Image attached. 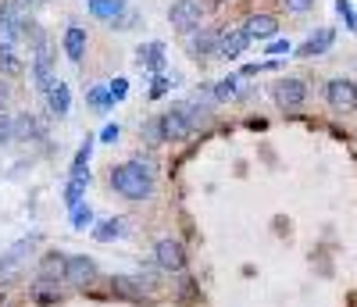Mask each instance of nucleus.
I'll list each match as a JSON object with an SVG mask.
<instances>
[{"mask_svg":"<svg viewBox=\"0 0 357 307\" xmlns=\"http://www.w3.org/2000/svg\"><path fill=\"white\" fill-rule=\"evenodd\" d=\"M111 186H114V193H122L126 200H146V197H154L158 179H154V168L151 165L126 161V165H114L111 168Z\"/></svg>","mask_w":357,"mask_h":307,"instance_id":"nucleus-1","label":"nucleus"},{"mask_svg":"<svg viewBox=\"0 0 357 307\" xmlns=\"http://www.w3.org/2000/svg\"><path fill=\"white\" fill-rule=\"evenodd\" d=\"M36 243H40V236H25V239H18V243H11V247L0 254V283H8L11 275L25 264V257L36 250Z\"/></svg>","mask_w":357,"mask_h":307,"instance_id":"nucleus-2","label":"nucleus"},{"mask_svg":"<svg viewBox=\"0 0 357 307\" xmlns=\"http://www.w3.org/2000/svg\"><path fill=\"white\" fill-rule=\"evenodd\" d=\"M97 275H100L97 261H93V257H86V254H72V257L65 261V283H68V286L86 290V286H93V283H97Z\"/></svg>","mask_w":357,"mask_h":307,"instance_id":"nucleus-3","label":"nucleus"},{"mask_svg":"<svg viewBox=\"0 0 357 307\" xmlns=\"http://www.w3.org/2000/svg\"><path fill=\"white\" fill-rule=\"evenodd\" d=\"M200 18H204V11H200L197 0H175V4L168 8V22L178 29V33H197Z\"/></svg>","mask_w":357,"mask_h":307,"instance_id":"nucleus-4","label":"nucleus"},{"mask_svg":"<svg viewBox=\"0 0 357 307\" xmlns=\"http://www.w3.org/2000/svg\"><path fill=\"white\" fill-rule=\"evenodd\" d=\"M154 261H158L161 271H183L186 268V247L178 239L165 236V239H158V247H154Z\"/></svg>","mask_w":357,"mask_h":307,"instance_id":"nucleus-5","label":"nucleus"},{"mask_svg":"<svg viewBox=\"0 0 357 307\" xmlns=\"http://www.w3.org/2000/svg\"><path fill=\"white\" fill-rule=\"evenodd\" d=\"M325 100L333 104V111H354L357 107V82L350 79H329V86H325Z\"/></svg>","mask_w":357,"mask_h":307,"instance_id":"nucleus-6","label":"nucleus"},{"mask_svg":"<svg viewBox=\"0 0 357 307\" xmlns=\"http://www.w3.org/2000/svg\"><path fill=\"white\" fill-rule=\"evenodd\" d=\"M33 79H36L40 93H50V89L61 82V79L54 75V50H50V43L43 50H36V57H33Z\"/></svg>","mask_w":357,"mask_h":307,"instance_id":"nucleus-7","label":"nucleus"},{"mask_svg":"<svg viewBox=\"0 0 357 307\" xmlns=\"http://www.w3.org/2000/svg\"><path fill=\"white\" fill-rule=\"evenodd\" d=\"M304 100H307V86H304L301 79H282V82L275 86V104H279L282 111L304 107Z\"/></svg>","mask_w":357,"mask_h":307,"instance_id":"nucleus-8","label":"nucleus"},{"mask_svg":"<svg viewBox=\"0 0 357 307\" xmlns=\"http://www.w3.org/2000/svg\"><path fill=\"white\" fill-rule=\"evenodd\" d=\"M146 290H151V286H146L143 283V275H139V279H132V275H114V279H111V293L118 297V300H146Z\"/></svg>","mask_w":357,"mask_h":307,"instance_id":"nucleus-9","label":"nucleus"},{"mask_svg":"<svg viewBox=\"0 0 357 307\" xmlns=\"http://www.w3.org/2000/svg\"><path fill=\"white\" fill-rule=\"evenodd\" d=\"M247 47H250V36L243 33V29H232V33H222L218 36V57H225V61L243 57Z\"/></svg>","mask_w":357,"mask_h":307,"instance_id":"nucleus-10","label":"nucleus"},{"mask_svg":"<svg viewBox=\"0 0 357 307\" xmlns=\"http://www.w3.org/2000/svg\"><path fill=\"white\" fill-rule=\"evenodd\" d=\"M218 36H222V33L200 25L197 33L190 36V54H193V57H218Z\"/></svg>","mask_w":357,"mask_h":307,"instance_id":"nucleus-11","label":"nucleus"},{"mask_svg":"<svg viewBox=\"0 0 357 307\" xmlns=\"http://www.w3.org/2000/svg\"><path fill=\"white\" fill-rule=\"evenodd\" d=\"M161 129H165V140H186V136H193L190 121H186L183 111H178V104H175L172 111L161 114Z\"/></svg>","mask_w":357,"mask_h":307,"instance_id":"nucleus-12","label":"nucleus"},{"mask_svg":"<svg viewBox=\"0 0 357 307\" xmlns=\"http://www.w3.org/2000/svg\"><path fill=\"white\" fill-rule=\"evenodd\" d=\"M86 8H89V15L93 18H100V22H118L126 11H129V4L126 0H86Z\"/></svg>","mask_w":357,"mask_h":307,"instance_id":"nucleus-13","label":"nucleus"},{"mask_svg":"<svg viewBox=\"0 0 357 307\" xmlns=\"http://www.w3.org/2000/svg\"><path fill=\"white\" fill-rule=\"evenodd\" d=\"M47 136V126L36 118V114H18L15 118V140H22V143H29V140H43Z\"/></svg>","mask_w":357,"mask_h":307,"instance_id":"nucleus-14","label":"nucleus"},{"mask_svg":"<svg viewBox=\"0 0 357 307\" xmlns=\"http://www.w3.org/2000/svg\"><path fill=\"white\" fill-rule=\"evenodd\" d=\"M136 65H139V68H151V72H161V68H165V43H158V40L143 43V47L136 50Z\"/></svg>","mask_w":357,"mask_h":307,"instance_id":"nucleus-15","label":"nucleus"},{"mask_svg":"<svg viewBox=\"0 0 357 307\" xmlns=\"http://www.w3.org/2000/svg\"><path fill=\"white\" fill-rule=\"evenodd\" d=\"M243 33H247L250 40H272V36L279 33V22H275L272 15H250Z\"/></svg>","mask_w":357,"mask_h":307,"instance_id":"nucleus-16","label":"nucleus"},{"mask_svg":"<svg viewBox=\"0 0 357 307\" xmlns=\"http://www.w3.org/2000/svg\"><path fill=\"white\" fill-rule=\"evenodd\" d=\"M333 43H336V33L333 29H318V33L301 47V57H318V54H329L333 50Z\"/></svg>","mask_w":357,"mask_h":307,"instance_id":"nucleus-17","label":"nucleus"},{"mask_svg":"<svg viewBox=\"0 0 357 307\" xmlns=\"http://www.w3.org/2000/svg\"><path fill=\"white\" fill-rule=\"evenodd\" d=\"M65 261H68L65 254H43L36 279H43V283H57V279H61L65 283Z\"/></svg>","mask_w":357,"mask_h":307,"instance_id":"nucleus-18","label":"nucleus"},{"mask_svg":"<svg viewBox=\"0 0 357 307\" xmlns=\"http://www.w3.org/2000/svg\"><path fill=\"white\" fill-rule=\"evenodd\" d=\"M65 54L75 61V65H79V61H82V54H86V29L82 25H68L65 29Z\"/></svg>","mask_w":357,"mask_h":307,"instance_id":"nucleus-19","label":"nucleus"},{"mask_svg":"<svg viewBox=\"0 0 357 307\" xmlns=\"http://www.w3.org/2000/svg\"><path fill=\"white\" fill-rule=\"evenodd\" d=\"M47 111L57 114V118H65V114L72 111V93H68V86H65V82H57L50 93H47Z\"/></svg>","mask_w":357,"mask_h":307,"instance_id":"nucleus-20","label":"nucleus"},{"mask_svg":"<svg viewBox=\"0 0 357 307\" xmlns=\"http://www.w3.org/2000/svg\"><path fill=\"white\" fill-rule=\"evenodd\" d=\"M211 93L215 100H236V97H243V79L240 75H225L211 86Z\"/></svg>","mask_w":357,"mask_h":307,"instance_id":"nucleus-21","label":"nucleus"},{"mask_svg":"<svg viewBox=\"0 0 357 307\" xmlns=\"http://www.w3.org/2000/svg\"><path fill=\"white\" fill-rule=\"evenodd\" d=\"M89 154H93V136H86V143L79 147L75 161H72V179H89Z\"/></svg>","mask_w":357,"mask_h":307,"instance_id":"nucleus-22","label":"nucleus"},{"mask_svg":"<svg viewBox=\"0 0 357 307\" xmlns=\"http://www.w3.org/2000/svg\"><path fill=\"white\" fill-rule=\"evenodd\" d=\"M118 236H126V218H107V222H100V225L93 229V239H97V243H111V239H118Z\"/></svg>","mask_w":357,"mask_h":307,"instance_id":"nucleus-23","label":"nucleus"},{"mask_svg":"<svg viewBox=\"0 0 357 307\" xmlns=\"http://www.w3.org/2000/svg\"><path fill=\"white\" fill-rule=\"evenodd\" d=\"M22 36L29 40V47H33V50H43V47H47V33H43V25H40V22H33V18H25V22H22Z\"/></svg>","mask_w":357,"mask_h":307,"instance_id":"nucleus-24","label":"nucleus"},{"mask_svg":"<svg viewBox=\"0 0 357 307\" xmlns=\"http://www.w3.org/2000/svg\"><path fill=\"white\" fill-rule=\"evenodd\" d=\"M18 36H22V25L0 15V50H11L18 43Z\"/></svg>","mask_w":357,"mask_h":307,"instance_id":"nucleus-25","label":"nucleus"},{"mask_svg":"<svg viewBox=\"0 0 357 307\" xmlns=\"http://www.w3.org/2000/svg\"><path fill=\"white\" fill-rule=\"evenodd\" d=\"M86 182H89V179H72V175H68V186H65V204H68V211L82 204V197H86Z\"/></svg>","mask_w":357,"mask_h":307,"instance_id":"nucleus-26","label":"nucleus"},{"mask_svg":"<svg viewBox=\"0 0 357 307\" xmlns=\"http://www.w3.org/2000/svg\"><path fill=\"white\" fill-rule=\"evenodd\" d=\"M143 140L151 143V147H158V143H165V129H161V114H154V118H146L143 121Z\"/></svg>","mask_w":357,"mask_h":307,"instance_id":"nucleus-27","label":"nucleus"},{"mask_svg":"<svg viewBox=\"0 0 357 307\" xmlns=\"http://www.w3.org/2000/svg\"><path fill=\"white\" fill-rule=\"evenodd\" d=\"M86 100L93 104L97 111H111V107H114V100H111V93H107V86H93V89L86 93Z\"/></svg>","mask_w":357,"mask_h":307,"instance_id":"nucleus-28","label":"nucleus"},{"mask_svg":"<svg viewBox=\"0 0 357 307\" xmlns=\"http://www.w3.org/2000/svg\"><path fill=\"white\" fill-rule=\"evenodd\" d=\"M68 218H72V225H75V229H93V211H89L86 204L72 207V214H68Z\"/></svg>","mask_w":357,"mask_h":307,"instance_id":"nucleus-29","label":"nucleus"},{"mask_svg":"<svg viewBox=\"0 0 357 307\" xmlns=\"http://www.w3.org/2000/svg\"><path fill=\"white\" fill-rule=\"evenodd\" d=\"M18 72H22V61L11 50H0V79H4V75H18Z\"/></svg>","mask_w":357,"mask_h":307,"instance_id":"nucleus-30","label":"nucleus"},{"mask_svg":"<svg viewBox=\"0 0 357 307\" xmlns=\"http://www.w3.org/2000/svg\"><path fill=\"white\" fill-rule=\"evenodd\" d=\"M15 143V118L8 111H0V147Z\"/></svg>","mask_w":357,"mask_h":307,"instance_id":"nucleus-31","label":"nucleus"},{"mask_svg":"<svg viewBox=\"0 0 357 307\" xmlns=\"http://www.w3.org/2000/svg\"><path fill=\"white\" fill-rule=\"evenodd\" d=\"M107 93H111L114 104H118V100H126V93H129V79H111V82H107Z\"/></svg>","mask_w":357,"mask_h":307,"instance_id":"nucleus-32","label":"nucleus"},{"mask_svg":"<svg viewBox=\"0 0 357 307\" xmlns=\"http://www.w3.org/2000/svg\"><path fill=\"white\" fill-rule=\"evenodd\" d=\"M336 11L343 15V22H347V25L354 29V33H357V11L350 8V0H336Z\"/></svg>","mask_w":357,"mask_h":307,"instance_id":"nucleus-33","label":"nucleus"},{"mask_svg":"<svg viewBox=\"0 0 357 307\" xmlns=\"http://www.w3.org/2000/svg\"><path fill=\"white\" fill-rule=\"evenodd\" d=\"M168 89H172V79H168V75H154V86H151V97L158 100V97H165V93H168Z\"/></svg>","mask_w":357,"mask_h":307,"instance_id":"nucleus-34","label":"nucleus"},{"mask_svg":"<svg viewBox=\"0 0 357 307\" xmlns=\"http://www.w3.org/2000/svg\"><path fill=\"white\" fill-rule=\"evenodd\" d=\"M118 136H122L118 121H111V126H104V129H100V143H118Z\"/></svg>","mask_w":357,"mask_h":307,"instance_id":"nucleus-35","label":"nucleus"},{"mask_svg":"<svg viewBox=\"0 0 357 307\" xmlns=\"http://www.w3.org/2000/svg\"><path fill=\"white\" fill-rule=\"evenodd\" d=\"M136 25H139V15H136L132 8H129V11L122 15V18H118V22H114V29H136Z\"/></svg>","mask_w":357,"mask_h":307,"instance_id":"nucleus-36","label":"nucleus"},{"mask_svg":"<svg viewBox=\"0 0 357 307\" xmlns=\"http://www.w3.org/2000/svg\"><path fill=\"white\" fill-rule=\"evenodd\" d=\"M286 8H289L293 15H307V11L314 8V0H286Z\"/></svg>","mask_w":357,"mask_h":307,"instance_id":"nucleus-37","label":"nucleus"},{"mask_svg":"<svg viewBox=\"0 0 357 307\" xmlns=\"http://www.w3.org/2000/svg\"><path fill=\"white\" fill-rule=\"evenodd\" d=\"M268 54H272V57H286L289 54V43L286 40H272V43H268Z\"/></svg>","mask_w":357,"mask_h":307,"instance_id":"nucleus-38","label":"nucleus"},{"mask_svg":"<svg viewBox=\"0 0 357 307\" xmlns=\"http://www.w3.org/2000/svg\"><path fill=\"white\" fill-rule=\"evenodd\" d=\"M8 100H11V86L0 79V111H8Z\"/></svg>","mask_w":357,"mask_h":307,"instance_id":"nucleus-39","label":"nucleus"},{"mask_svg":"<svg viewBox=\"0 0 357 307\" xmlns=\"http://www.w3.org/2000/svg\"><path fill=\"white\" fill-rule=\"evenodd\" d=\"M47 0H22V8H43Z\"/></svg>","mask_w":357,"mask_h":307,"instance_id":"nucleus-40","label":"nucleus"},{"mask_svg":"<svg viewBox=\"0 0 357 307\" xmlns=\"http://www.w3.org/2000/svg\"><path fill=\"white\" fill-rule=\"evenodd\" d=\"M0 307H4V293H0Z\"/></svg>","mask_w":357,"mask_h":307,"instance_id":"nucleus-41","label":"nucleus"}]
</instances>
